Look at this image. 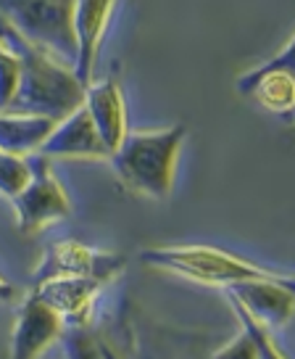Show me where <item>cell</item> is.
<instances>
[{
    "mask_svg": "<svg viewBox=\"0 0 295 359\" xmlns=\"http://www.w3.org/2000/svg\"><path fill=\"white\" fill-rule=\"evenodd\" d=\"M19 72H22V61H19L16 45H13L11 24L0 16V111H6L11 103V95L19 82Z\"/></svg>",
    "mask_w": 295,
    "mask_h": 359,
    "instance_id": "16",
    "label": "cell"
},
{
    "mask_svg": "<svg viewBox=\"0 0 295 359\" xmlns=\"http://www.w3.org/2000/svg\"><path fill=\"white\" fill-rule=\"evenodd\" d=\"M53 119L48 116H37V114H13L0 111V151L8 154H34L40 143L53 130Z\"/></svg>",
    "mask_w": 295,
    "mask_h": 359,
    "instance_id": "15",
    "label": "cell"
},
{
    "mask_svg": "<svg viewBox=\"0 0 295 359\" xmlns=\"http://www.w3.org/2000/svg\"><path fill=\"white\" fill-rule=\"evenodd\" d=\"M116 0H74V37H77V53H74V74L87 88L92 82L95 58L101 50V40L106 34V24L111 19Z\"/></svg>",
    "mask_w": 295,
    "mask_h": 359,
    "instance_id": "12",
    "label": "cell"
},
{
    "mask_svg": "<svg viewBox=\"0 0 295 359\" xmlns=\"http://www.w3.org/2000/svg\"><path fill=\"white\" fill-rule=\"evenodd\" d=\"M82 106L90 114L95 130L101 135L108 151H114L122 137L127 135V114H124V95L114 77L103 82H90L85 88V101Z\"/></svg>",
    "mask_w": 295,
    "mask_h": 359,
    "instance_id": "13",
    "label": "cell"
},
{
    "mask_svg": "<svg viewBox=\"0 0 295 359\" xmlns=\"http://www.w3.org/2000/svg\"><path fill=\"white\" fill-rule=\"evenodd\" d=\"M48 158H108L111 151L106 148L101 135L92 124L85 106L74 109L64 119L53 124V130L34 151Z\"/></svg>",
    "mask_w": 295,
    "mask_h": 359,
    "instance_id": "10",
    "label": "cell"
},
{
    "mask_svg": "<svg viewBox=\"0 0 295 359\" xmlns=\"http://www.w3.org/2000/svg\"><path fill=\"white\" fill-rule=\"evenodd\" d=\"M103 288L106 283L87 278V275H56V278L37 283L34 293L45 304H50L64 317L66 325H80V323L92 320V309Z\"/></svg>",
    "mask_w": 295,
    "mask_h": 359,
    "instance_id": "11",
    "label": "cell"
},
{
    "mask_svg": "<svg viewBox=\"0 0 295 359\" xmlns=\"http://www.w3.org/2000/svg\"><path fill=\"white\" fill-rule=\"evenodd\" d=\"M0 13L27 43L64 64H74V0H0Z\"/></svg>",
    "mask_w": 295,
    "mask_h": 359,
    "instance_id": "4",
    "label": "cell"
},
{
    "mask_svg": "<svg viewBox=\"0 0 295 359\" xmlns=\"http://www.w3.org/2000/svg\"><path fill=\"white\" fill-rule=\"evenodd\" d=\"M11 37L22 61V72L6 111L37 114L58 122L74 109H80L85 101V85L77 79L71 64H64L45 50L34 48L32 43H27L13 27Z\"/></svg>",
    "mask_w": 295,
    "mask_h": 359,
    "instance_id": "1",
    "label": "cell"
},
{
    "mask_svg": "<svg viewBox=\"0 0 295 359\" xmlns=\"http://www.w3.org/2000/svg\"><path fill=\"white\" fill-rule=\"evenodd\" d=\"M295 40L290 37L285 48L261 67H253L250 72L240 74L235 79V88L240 95H248L261 103L266 111L277 114L282 119H293L295 109V79H293V67H295Z\"/></svg>",
    "mask_w": 295,
    "mask_h": 359,
    "instance_id": "6",
    "label": "cell"
},
{
    "mask_svg": "<svg viewBox=\"0 0 295 359\" xmlns=\"http://www.w3.org/2000/svg\"><path fill=\"white\" fill-rule=\"evenodd\" d=\"M29 161V180L22 191L13 196V209L19 217V227L27 236L45 230L48 224L61 222L71 214L66 188L58 182L50 169V158L34 154Z\"/></svg>",
    "mask_w": 295,
    "mask_h": 359,
    "instance_id": "5",
    "label": "cell"
},
{
    "mask_svg": "<svg viewBox=\"0 0 295 359\" xmlns=\"http://www.w3.org/2000/svg\"><path fill=\"white\" fill-rule=\"evenodd\" d=\"M185 137V124H174L156 133H127L108 156L116 177L140 196L159 201L169 198Z\"/></svg>",
    "mask_w": 295,
    "mask_h": 359,
    "instance_id": "2",
    "label": "cell"
},
{
    "mask_svg": "<svg viewBox=\"0 0 295 359\" xmlns=\"http://www.w3.org/2000/svg\"><path fill=\"white\" fill-rule=\"evenodd\" d=\"M16 296H19V291L6 278H0V304H11Z\"/></svg>",
    "mask_w": 295,
    "mask_h": 359,
    "instance_id": "18",
    "label": "cell"
},
{
    "mask_svg": "<svg viewBox=\"0 0 295 359\" xmlns=\"http://www.w3.org/2000/svg\"><path fill=\"white\" fill-rule=\"evenodd\" d=\"M64 327H66L64 317L32 291L22 302V306H19V320H16L13 338H11V357L13 359L40 357L50 344L61 341Z\"/></svg>",
    "mask_w": 295,
    "mask_h": 359,
    "instance_id": "9",
    "label": "cell"
},
{
    "mask_svg": "<svg viewBox=\"0 0 295 359\" xmlns=\"http://www.w3.org/2000/svg\"><path fill=\"white\" fill-rule=\"evenodd\" d=\"M227 299L243 304L256 320L266 327H282L293 320L295 293L293 275H277V278H250L224 285Z\"/></svg>",
    "mask_w": 295,
    "mask_h": 359,
    "instance_id": "8",
    "label": "cell"
},
{
    "mask_svg": "<svg viewBox=\"0 0 295 359\" xmlns=\"http://www.w3.org/2000/svg\"><path fill=\"white\" fill-rule=\"evenodd\" d=\"M229 306L235 309V314L240 317V325H243V333H240L229 346L219 348L214 357L227 359V357H240V359H285L287 354L280 351L277 341L272 338V327H266L261 320H256L253 314L243 306V304L232 302L229 299Z\"/></svg>",
    "mask_w": 295,
    "mask_h": 359,
    "instance_id": "14",
    "label": "cell"
},
{
    "mask_svg": "<svg viewBox=\"0 0 295 359\" xmlns=\"http://www.w3.org/2000/svg\"><path fill=\"white\" fill-rule=\"evenodd\" d=\"M127 267L124 254L116 251H95V248L77 243V241H56L50 243L40 267L34 269V285L56 278V275H87L95 280H103L106 285L116 280Z\"/></svg>",
    "mask_w": 295,
    "mask_h": 359,
    "instance_id": "7",
    "label": "cell"
},
{
    "mask_svg": "<svg viewBox=\"0 0 295 359\" xmlns=\"http://www.w3.org/2000/svg\"><path fill=\"white\" fill-rule=\"evenodd\" d=\"M29 180V161L19 154L0 151V193L6 198H13Z\"/></svg>",
    "mask_w": 295,
    "mask_h": 359,
    "instance_id": "17",
    "label": "cell"
},
{
    "mask_svg": "<svg viewBox=\"0 0 295 359\" xmlns=\"http://www.w3.org/2000/svg\"><path fill=\"white\" fill-rule=\"evenodd\" d=\"M143 264L153 269H164L171 275H180L185 280L203 283V285H232L250 278H277V272L250 264L245 259L232 257L222 248L211 246H161L145 248Z\"/></svg>",
    "mask_w": 295,
    "mask_h": 359,
    "instance_id": "3",
    "label": "cell"
}]
</instances>
